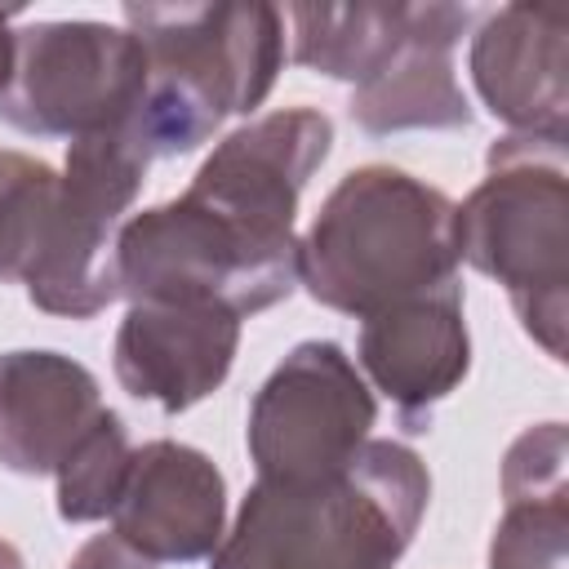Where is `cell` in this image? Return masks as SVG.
Returning <instances> with one entry per match:
<instances>
[{"mask_svg":"<svg viewBox=\"0 0 569 569\" xmlns=\"http://www.w3.org/2000/svg\"><path fill=\"white\" fill-rule=\"evenodd\" d=\"M356 369L396 405L405 431L422 436L436 405L449 400L471 369L462 284L369 316L356 338Z\"/></svg>","mask_w":569,"mask_h":569,"instance_id":"obj_11","label":"cell"},{"mask_svg":"<svg viewBox=\"0 0 569 569\" xmlns=\"http://www.w3.org/2000/svg\"><path fill=\"white\" fill-rule=\"evenodd\" d=\"M240 351V316L218 302H129L111 369L116 382L160 413H187L213 396Z\"/></svg>","mask_w":569,"mask_h":569,"instance_id":"obj_10","label":"cell"},{"mask_svg":"<svg viewBox=\"0 0 569 569\" xmlns=\"http://www.w3.org/2000/svg\"><path fill=\"white\" fill-rule=\"evenodd\" d=\"M569 493V436L565 422L525 427L502 458V498Z\"/></svg>","mask_w":569,"mask_h":569,"instance_id":"obj_20","label":"cell"},{"mask_svg":"<svg viewBox=\"0 0 569 569\" xmlns=\"http://www.w3.org/2000/svg\"><path fill=\"white\" fill-rule=\"evenodd\" d=\"M111 533L156 565L209 560L227 533V480L218 462L182 440L133 449Z\"/></svg>","mask_w":569,"mask_h":569,"instance_id":"obj_12","label":"cell"},{"mask_svg":"<svg viewBox=\"0 0 569 569\" xmlns=\"http://www.w3.org/2000/svg\"><path fill=\"white\" fill-rule=\"evenodd\" d=\"M333 147V120L316 107H280L267 111L240 129H231L196 169L187 191L200 200L271 227L293 231L298 200L311 182V173L329 160Z\"/></svg>","mask_w":569,"mask_h":569,"instance_id":"obj_9","label":"cell"},{"mask_svg":"<svg viewBox=\"0 0 569 569\" xmlns=\"http://www.w3.org/2000/svg\"><path fill=\"white\" fill-rule=\"evenodd\" d=\"M565 9L556 4H502L493 9L467 49V71L480 102L529 138L569 133V58Z\"/></svg>","mask_w":569,"mask_h":569,"instance_id":"obj_13","label":"cell"},{"mask_svg":"<svg viewBox=\"0 0 569 569\" xmlns=\"http://www.w3.org/2000/svg\"><path fill=\"white\" fill-rule=\"evenodd\" d=\"M489 569H569V493L502 498Z\"/></svg>","mask_w":569,"mask_h":569,"instance_id":"obj_19","label":"cell"},{"mask_svg":"<svg viewBox=\"0 0 569 569\" xmlns=\"http://www.w3.org/2000/svg\"><path fill=\"white\" fill-rule=\"evenodd\" d=\"M124 31L147 49V93L129 129L151 160L187 156L227 116H249L289 58L284 13L262 0L124 4Z\"/></svg>","mask_w":569,"mask_h":569,"instance_id":"obj_3","label":"cell"},{"mask_svg":"<svg viewBox=\"0 0 569 569\" xmlns=\"http://www.w3.org/2000/svg\"><path fill=\"white\" fill-rule=\"evenodd\" d=\"M13 76V9H0V93Z\"/></svg>","mask_w":569,"mask_h":569,"instance_id":"obj_22","label":"cell"},{"mask_svg":"<svg viewBox=\"0 0 569 569\" xmlns=\"http://www.w3.org/2000/svg\"><path fill=\"white\" fill-rule=\"evenodd\" d=\"M427 498V462L400 440L369 436L338 471L253 480L209 569H396Z\"/></svg>","mask_w":569,"mask_h":569,"instance_id":"obj_1","label":"cell"},{"mask_svg":"<svg viewBox=\"0 0 569 569\" xmlns=\"http://www.w3.org/2000/svg\"><path fill=\"white\" fill-rule=\"evenodd\" d=\"M378 400L356 360L329 342H298L253 391L244 445L258 480L338 471L373 431Z\"/></svg>","mask_w":569,"mask_h":569,"instance_id":"obj_8","label":"cell"},{"mask_svg":"<svg viewBox=\"0 0 569 569\" xmlns=\"http://www.w3.org/2000/svg\"><path fill=\"white\" fill-rule=\"evenodd\" d=\"M67 569H156V560H147L142 551H133L120 533H93L67 560Z\"/></svg>","mask_w":569,"mask_h":569,"instance_id":"obj_21","label":"cell"},{"mask_svg":"<svg viewBox=\"0 0 569 569\" xmlns=\"http://www.w3.org/2000/svg\"><path fill=\"white\" fill-rule=\"evenodd\" d=\"M458 262V204L391 164L342 173L298 240V284L356 320L462 284Z\"/></svg>","mask_w":569,"mask_h":569,"instance_id":"obj_2","label":"cell"},{"mask_svg":"<svg viewBox=\"0 0 569 569\" xmlns=\"http://www.w3.org/2000/svg\"><path fill=\"white\" fill-rule=\"evenodd\" d=\"M116 276L129 302H218L249 320L298 289V231L244 222L182 191L124 218Z\"/></svg>","mask_w":569,"mask_h":569,"instance_id":"obj_5","label":"cell"},{"mask_svg":"<svg viewBox=\"0 0 569 569\" xmlns=\"http://www.w3.org/2000/svg\"><path fill=\"white\" fill-rule=\"evenodd\" d=\"M467 4H418V22L400 53L365 84L351 89L347 116L369 138L409 129H467L471 102L453 71V49L471 27Z\"/></svg>","mask_w":569,"mask_h":569,"instance_id":"obj_15","label":"cell"},{"mask_svg":"<svg viewBox=\"0 0 569 569\" xmlns=\"http://www.w3.org/2000/svg\"><path fill=\"white\" fill-rule=\"evenodd\" d=\"M0 569H27L22 551H18L13 542H4V538H0Z\"/></svg>","mask_w":569,"mask_h":569,"instance_id":"obj_23","label":"cell"},{"mask_svg":"<svg viewBox=\"0 0 569 569\" xmlns=\"http://www.w3.org/2000/svg\"><path fill=\"white\" fill-rule=\"evenodd\" d=\"M458 258L507 289L520 329L565 360L569 329V156L560 138L507 133L458 204Z\"/></svg>","mask_w":569,"mask_h":569,"instance_id":"obj_4","label":"cell"},{"mask_svg":"<svg viewBox=\"0 0 569 569\" xmlns=\"http://www.w3.org/2000/svg\"><path fill=\"white\" fill-rule=\"evenodd\" d=\"M58 173L27 156L0 151V280H22L53 209Z\"/></svg>","mask_w":569,"mask_h":569,"instance_id":"obj_18","label":"cell"},{"mask_svg":"<svg viewBox=\"0 0 569 569\" xmlns=\"http://www.w3.org/2000/svg\"><path fill=\"white\" fill-rule=\"evenodd\" d=\"M289 22V58L316 76L347 80L351 89L373 80L409 40L418 22V4H289L280 9Z\"/></svg>","mask_w":569,"mask_h":569,"instance_id":"obj_16","label":"cell"},{"mask_svg":"<svg viewBox=\"0 0 569 569\" xmlns=\"http://www.w3.org/2000/svg\"><path fill=\"white\" fill-rule=\"evenodd\" d=\"M133 462V445H129V427L116 409H107L98 418V427L76 445V453L53 471L58 480V516L67 525H89V520H107L120 502L124 476Z\"/></svg>","mask_w":569,"mask_h":569,"instance_id":"obj_17","label":"cell"},{"mask_svg":"<svg viewBox=\"0 0 569 569\" xmlns=\"http://www.w3.org/2000/svg\"><path fill=\"white\" fill-rule=\"evenodd\" d=\"M151 156L124 133L67 142L53 209L22 271L31 307L67 320H93L120 298L116 236L147 182Z\"/></svg>","mask_w":569,"mask_h":569,"instance_id":"obj_6","label":"cell"},{"mask_svg":"<svg viewBox=\"0 0 569 569\" xmlns=\"http://www.w3.org/2000/svg\"><path fill=\"white\" fill-rule=\"evenodd\" d=\"M107 413L98 378L44 347L0 351V467L53 476Z\"/></svg>","mask_w":569,"mask_h":569,"instance_id":"obj_14","label":"cell"},{"mask_svg":"<svg viewBox=\"0 0 569 569\" xmlns=\"http://www.w3.org/2000/svg\"><path fill=\"white\" fill-rule=\"evenodd\" d=\"M147 49L111 22H31L13 31V76L0 120L31 138H93L133 120L147 93Z\"/></svg>","mask_w":569,"mask_h":569,"instance_id":"obj_7","label":"cell"}]
</instances>
